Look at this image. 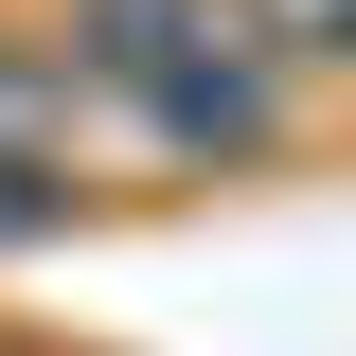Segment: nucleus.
Segmentation results:
<instances>
[{
    "label": "nucleus",
    "mask_w": 356,
    "mask_h": 356,
    "mask_svg": "<svg viewBox=\"0 0 356 356\" xmlns=\"http://www.w3.org/2000/svg\"><path fill=\"white\" fill-rule=\"evenodd\" d=\"M54 72L143 161H267V143L303 125V72L250 36V0H72Z\"/></svg>",
    "instance_id": "f257e3e1"
},
{
    "label": "nucleus",
    "mask_w": 356,
    "mask_h": 356,
    "mask_svg": "<svg viewBox=\"0 0 356 356\" xmlns=\"http://www.w3.org/2000/svg\"><path fill=\"white\" fill-rule=\"evenodd\" d=\"M250 36L285 72H356V0H250Z\"/></svg>",
    "instance_id": "7ed1b4c3"
},
{
    "label": "nucleus",
    "mask_w": 356,
    "mask_h": 356,
    "mask_svg": "<svg viewBox=\"0 0 356 356\" xmlns=\"http://www.w3.org/2000/svg\"><path fill=\"white\" fill-rule=\"evenodd\" d=\"M0 161H54V178H72V72L18 54V36H0Z\"/></svg>",
    "instance_id": "f03ea898"
},
{
    "label": "nucleus",
    "mask_w": 356,
    "mask_h": 356,
    "mask_svg": "<svg viewBox=\"0 0 356 356\" xmlns=\"http://www.w3.org/2000/svg\"><path fill=\"white\" fill-rule=\"evenodd\" d=\"M0 356H36V339H0Z\"/></svg>",
    "instance_id": "20e7f679"
}]
</instances>
